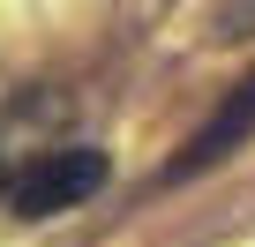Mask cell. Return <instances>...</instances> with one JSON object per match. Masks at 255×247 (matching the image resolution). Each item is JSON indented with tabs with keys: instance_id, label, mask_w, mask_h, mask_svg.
Wrapping results in <instances>:
<instances>
[{
	"instance_id": "6da1fadb",
	"label": "cell",
	"mask_w": 255,
	"mask_h": 247,
	"mask_svg": "<svg viewBox=\"0 0 255 247\" xmlns=\"http://www.w3.org/2000/svg\"><path fill=\"white\" fill-rule=\"evenodd\" d=\"M98 187H105V150H90V143H68V150H45L30 172H15L8 202H15V217H53V210H75V202H90Z\"/></svg>"
},
{
	"instance_id": "7a4b0ae2",
	"label": "cell",
	"mask_w": 255,
	"mask_h": 247,
	"mask_svg": "<svg viewBox=\"0 0 255 247\" xmlns=\"http://www.w3.org/2000/svg\"><path fill=\"white\" fill-rule=\"evenodd\" d=\"M248 135H255V75H248V82L203 120V128H195V143H188V158H180L173 172H203V165H218V158H225L233 143H248Z\"/></svg>"
}]
</instances>
